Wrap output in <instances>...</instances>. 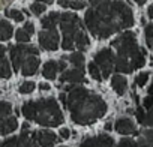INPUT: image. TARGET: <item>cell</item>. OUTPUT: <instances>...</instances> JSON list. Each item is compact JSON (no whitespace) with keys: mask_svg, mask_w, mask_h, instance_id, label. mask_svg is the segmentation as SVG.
<instances>
[{"mask_svg":"<svg viewBox=\"0 0 153 147\" xmlns=\"http://www.w3.org/2000/svg\"><path fill=\"white\" fill-rule=\"evenodd\" d=\"M90 5L84 21L89 32L98 39H107L134 26V12L123 2H90Z\"/></svg>","mask_w":153,"mask_h":147,"instance_id":"6da1fadb","label":"cell"},{"mask_svg":"<svg viewBox=\"0 0 153 147\" xmlns=\"http://www.w3.org/2000/svg\"><path fill=\"white\" fill-rule=\"evenodd\" d=\"M71 111V119L76 125H92L98 119L104 117L107 111V104L104 99L84 89V87H74L68 95V105Z\"/></svg>","mask_w":153,"mask_h":147,"instance_id":"7a4b0ae2","label":"cell"},{"mask_svg":"<svg viewBox=\"0 0 153 147\" xmlns=\"http://www.w3.org/2000/svg\"><path fill=\"white\" fill-rule=\"evenodd\" d=\"M117 48L116 57V71L120 74H131L135 69H140L146 63V51L138 47L135 33L125 32L117 39L111 42Z\"/></svg>","mask_w":153,"mask_h":147,"instance_id":"3957f363","label":"cell"},{"mask_svg":"<svg viewBox=\"0 0 153 147\" xmlns=\"http://www.w3.org/2000/svg\"><path fill=\"white\" fill-rule=\"evenodd\" d=\"M21 113L27 120L36 122L42 126H59L63 122V113L54 98L29 101L21 107Z\"/></svg>","mask_w":153,"mask_h":147,"instance_id":"277c9868","label":"cell"},{"mask_svg":"<svg viewBox=\"0 0 153 147\" xmlns=\"http://www.w3.org/2000/svg\"><path fill=\"white\" fill-rule=\"evenodd\" d=\"M60 30L63 35L62 48L63 50H74L75 48V38L83 30V21L78 15L65 12L60 18Z\"/></svg>","mask_w":153,"mask_h":147,"instance_id":"5b68a950","label":"cell"},{"mask_svg":"<svg viewBox=\"0 0 153 147\" xmlns=\"http://www.w3.org/2000/svg\"><path fill=\"white\" fill-rule=\"evenodd\" d=\"M39 51L36 47L33 45H27V44H18V45H14L11 47V51H9V56H11V62H12V66L15 71H21L24 62L32 57V56H38Z\"/></svg>","mask_w":153,"mask_h":147,"instance_id":"8992f818","label":"cell"},{"mask_svg":"<svg viewBox=\"0 0 153 147\" xmlns=\"http://www.w3.org/2000/svg\"><path fill=\"white\" fill-rule=\"evenodd\" d=\"M95 63L102 71L104 78H108V75H111L113 69H116V57H114L113 51L108 48H104L95 54Z\"/></svg>","mask_w":153,"mask_h":147,"instance_id":"52a82bcc","label":"cell"},{"mask_svg":"<svg viewBox=\"0 0 153 147\" xmlns=\"http://www.w3.org/2000/svg\"><path fill=\"white\" fill-rule=\"evenodd\" d=\"M59 32L54 30H41L39 32V45L47 51H56L59 48Z\"/></svg>","mask_w":153,"mask_h":147,"instance_id":"ba28073f","label":"cell"},{"mask_svg":"<svg viewBox=\"0 0 153 147\" xmlns=\"http://www.w3.org/2000/svg\"><path fill=\"white\" fill-rule=\"evenodd\" d=\"M32 138L36 147H53L57 141V137L51 131H38L32 134Z\"/></svg>","mask_w":153,"mask_h":147,"instance_id":"9c48e42d","label":"cell"},{"mask_svg":"<svg viewBox=\"0 0 153 147\" xmlns=\"http://www.w3.org/2000/svg\"><path fill=\"white\" fill-rule=\"evenodd\" d=\"M2 147H36V144L29 134H21L20 137H12L5 140Z\"/></svg>","mask_w":153,"mask_h":147,"instance_id":"30bf717a","label":"cell"},{"mask_svg":"<svg viewBox=\"0 0 153 147\" xmlns=\"http://www.w3.org/2000/svg\"><path fill=\"white\" fill-rule=\"evenodd\" d=\"M80 147H116V143L108 135H99V137H92V138L83 140Z\"/></svg>","mask_w":153,"mask_h":147,"instance_id":"8fae6325","label":"cell"},{"mask_svg":"<svg viewBox=\"0 0 153 147\" xmlns=\"http://www.w3.org/2000/svg\"><path fill=\"white\" fill-rule=\"evenodd\" d=\"M60 83H71V84H78V83H86L84 80V71L83 69H71L63 72V75L60 77Z\"/></svg>","mask_w":153,"mask_h":147,"instance_id":"7c38bea8","label":"cell"},{"mask_svg":"<svg viewBox=\"0 0 153 147\" xmlns=\"http://www.w3.org/2000/svg\"><path fill=\"white\" fill-rule=\"evenodd\" d=\"M114 129L122 134V135H129V134H138L137 129H135V125L132 123L131 119H126V117H122V119H117L116 125H114Z\"/></svg>","mask_w":153,"mask_h":147,"instance_id":"4fadbf2b","label":"cell"},{"mask_svg":"<svg viewBox=\"0 0 153 147\" xmlns=\"http://www.w3.org/2000/svg\"><path fill=\"white\" fill-rule=\"evenodd\" d=\"M39 63H41V60H39V57L38 56H32V57H29L26 62H24V65H23V68H21V74L23 75H33V74H36V71H38V68H39Z\"/></svg>","mask_w":153,"mask_h":147,"instance_id":"5bb4252c","label":"cell"},{"mask_svg":"<svg viewBox=\"0 0 153 147\" xmlns=\"http://www.w3.org/2000/svg\"><path fill=\"white\" fill-rule=\"evenodd\" d=\"M60 18H62V14L59 12H51L48 17H44L41 20V24L44 27V30H54L57 24H60Z\"/></svg>","mask_w":153,"mask_h":147,"instance_id":"9a60e30c","label":"cell"},{"mask_svg":"<svg viewBox=\"0 0 153 147\" xmlns=\"http://www.w3.org/2000/svg\"><path fill=\"white\" fill-rule=\"evenodd\" d=\"M57 72H59V63L54 60H50L44 65L42 68V75L47 80H56L57 78Z\"/></svg>","mask_w":153,"mask_h":147,"instance_id":"2e32d148","label":"cell"},{"mask_svg":"<svg viewBox=\"0 0 153 147\" xmlns=\"http://www.w3.org/2000/svg\"><path fill=\"white\" fill-rule=\"evenodd\" d=\"M111 86H113V89L117 95H123L128 89V81L123 75H114L113 80H111Z\"/></svg>","mask_w":153,"mask_h":147,"instance_id":"e0dca14e","label":"cell"},{"mask_svg":"<svg viewBox=\"0 0 153 147\" xmlns=\"http://www.w3.org/2000/svg\"><path fill=\"white\" fill-rule=\"evenodd\" d=\"M18 128V122H17V117H8V119H3L2 120V134L3 135H8V134H12L15 129Z\"/></svg>","mask_w":153,"mask_h":147,"instance_id":"ac0fdd59","label":"cell"},{"mask_svg":"<svg viewBox=\"0 0 153 147\" xmlns=\"http://www.w3.org/2000/svg\"><path fill=\"white\" fill-rule=\"evenodd\" d=\"M12 26L6 21V20H2L0 21V38H2V41H8L12 38Z\"/></svg>","mask_w":153,"mask_h":147,"instance_id":"d6986e66","label":"cell"},{"mask_svg":"<svg viewBox=\"0 0 153 147\" xmlns=\"http://www.w3.org/2000/svg\"><path fill=\"white\" fill-rule=\"evenodd\" d=\"M89 45H90L89 36L86 35L84 30H81L78 35H76V38H75V48H78V50L81 51V50H86Z\"/></svg>","mask_w":153,"mask_h":147,"instance_id":"ffe728a7","label":"cell"},{"mask_svg":"<svg viewBox=\"0 0 153 147\" xmlns=\"http://www.w3.org/2000/svg\"><path fill=\"white\" fill-rule=\"evenodd\" d=\"M68 60H69L76 69H83V66H84V56H83V53H80V51H75V53H72L71 56H68Z\"/></svg>","mask_w":153,"mask_h":147,"instance_id":"44dd1931","label":"cell"},{"mask_svg":"<svg viewBox=\"0 0 153 147\" xmlns=\"http://www.w3.org/2000/svg\"><path fill=\"white\" fill-rule=\"evenodd\" d=\"M0 75H2V78H9L12 75L11 65H9V62L5 56L2 57V63H0Z\"/></svg>","mask_w":153,"mask_h":147,"instance_id":"7402d4cb","label":"cell"},{"mask_svg":"<svg viewBox=\"0 0 153 147\" xmlns=\"http://www.w3.org/2000/svg\"><path fill=\"white\" fill-rule=\"evenodd\" d=\"M59 5H60L62 8H72V9H76V11H78V9H84L87 3L78 2V0H75V2H69V0H60Z\"/></svg>","mask_w":153,"mask_h":147,"instance_id":"603a6c76","label":"cell"},{"mask_svg":"<svg viewBox=\"0 0 153 147\" xmlns=\"http://www.w3.org/2000/svg\"><path fill=\"white\" fill-rule=\"evenodd\" d=\"M89 74L92 75V78L93 80H96V81H102V72H101V69H99V66L95 63V62H92V63H89Z\"/></svg>","mask_w":153,"mask_h":147,"instance_id":"cb8c5ba5","label":"cell"},{"mask_svg":"<svg viewBox=\"0 0 153 147\" xmlns=\"http://www.w3.org/2000/svg\"><path fill=\"white\" fill-rule=\"evenodd\" d=\"M35 87H36V84H35L33 81H24V83L20 84L18 90H20V93H23V95H29V93H32V92L35 90Z\"/></svg>","mask_w":153,"mask_h":147,"instance_id":"d4e9b609","label":"cell"},{"mask_svg":"<svg viewBox=\"0 0 153 147\" xmlns=\"http://www.w3.org/2000/svg\"><path fill=\"white\" fill-rule=\"evenodd\" d=\"M6 14H8L9 18H12L17 23H21L24 20V12H21L18 9H6Z\"/></svg>","mask_w":153,"mask_h":147,"instance_id":"484cf974","label":"cell"},{"mask_svg":"<svg viewBox=\"0 0 153 147\" xmlns=\"http://www.w3.org/2000/svg\"><path fill=\"white\" fill-rule=\"evenodd\" d=\"M11 111H12V105L8 104V102H5V101H2V104H0V117H2V120L3 119H8V116H9Z\"/></svg>","mask_w":153,"mask_h":147,"instance_id":"4316f807","label":"cell"},{"mask_svg":"<svg viewBox=\"0 0 153 147\" xmlns=\"http://www.w3.org/2000/svg\"><path fill=\"white\" fill-rule=\"evenodd\" d=\"M15 38H17V41L20 42V44H26V42H29V39H30V35L24 30V29H20V30H17V33H15Z\"/></svg>","mask_w":153,"mask_h":147,"instance_id":"83f0119b","label":"cell"},{"mask_svg":"<svg viewBox=\"0 0 153 147\" xmlns=\"http://www.w3.org/2000/svg\"><path fill=\"white\" fill-rule=\"evenodd\" d=\"M45 9H47V6H45L44 3H41V2H35V3H32V6H30V11H32L35 15H41L42 12H45Z\"/></svg>","mask_w":153,"mask_h":147,"instance_id":"f1b7e54d","label":"cell"},{"mask_svg":"<svg viewBox=\"0 0 153 147\" xmlns=\"http://www.w3.org/2000/svg\"><path fill=\"white\" fill-rule=\"evenodd\" d=\"M144 32H146V42L149 47H152V44H153V24H147Z\"/></svg>","mask_w":153,"mask_h":147,"instance_id":"f546056e","label":"cell"},{"mask_svg":"<svg viewBox=\"0 0 153 147\" xmlns=\"http://www.w3.org/2000/svg\"><path fill=\"white\" fill-rule=\"evenodd\" d=\"M135 116H137V119H138V122H140L141 125H146V123H147V113L144 111V108L138 107L137 111H135Z\"/></svg>","mask_w":153,"mask_h":147,"instance_id":"4dcf8cb0","label":"cell"},{"mask_svg":"<svg viewBox=\"0 0 153 147\" xmlns=\"http://www.w3.org/2000/svg\"><path fill=\"white\" fill-rule=\"evenodd\" d=\"M149 75H150L149 72H143V74H140V75H137V78H135V84L140 86V87H144V84H146L147 80H149Z\"/></svg>","mask_w":153,"mask_h":147,"instance_id":"1f68e13d","label":"cell"},{"mask_svg":"<svg viewBox=\"0 0 153 147\" xmlns=\"http://www.w3.org/2000/svg\"><path fill=\"white\" fill-rule=\"evenodd\" d=\"M117 147H140V146H138L137 141H134V140H131V138H123V140L119 143Z\"/></svg>","mask_w":153,"mask_h":147,"instance_id":"d6a6232c","label":"cell"},{"mask_svg":"<svg viewBox=\"0 0 153 147\" xmlns=\"http://www.w3.org/2000/svg\"><path fill=\"white\" fill-rule=\"evenodd\" d=\"M144 108L146 110H153V96H147L146 99H144Z\"/></svg>","mask_w":153,"mask_h":147,"instance_id":"836d02e7","label":"cell"},{"mask_svg":"<svg viewBox=\"0 0 153 147\" xmlns=\"http://www.w3.org/2000/svg\"><path fill=\"white\" fill-rule=\"evenodd\" d=\"M24 30L32 36V35L35 33V26H33V23H32V21H27V23L24 24Z\"/></svg>","mask_w":153,"mask_h":147,"instance_id":"e575fe53","label":"cell"},{"mask_svg":"<svg viewBox=\"0 0 153 147\" xmlns=\"http://www.w3.org/2000/svg\"><path fill=\"white\" fill-rule=\"evenodd\" d=\"M69 135H71V131H69L68 128H62V129H60V137H62L63 140H68Z\"/></svg>","mask_w":153,"mask_h":147,"instance_id":"d590c367","label":"cell"},{"mask_svg":"<svg viewBox=\"0 0 153 147\" xmlns=\"http://www.w3.org/2000/svg\"><path fill=\"white\" fill-rule=\"evenodd\" d=\"M146 125L153 126V110H150V111L147 113V123H146Z\"/></svg>","mask_w":153,"mask_h":147,"instance_id":"8d00e7d4","label":"cell"},{"mask_svg":"<svg viewBox=\"0 0 153 147\" xmlns=\"http://www.w3.org/2000/svg\"><path fill=\"white\" fill-rule=\"evenodd\" d=\"M39 89H41V90H50L51 86H50L48 83H41V84H39Z\"/></svg>","mask_w":153,"mask_h":147,"instance_id":"74e56055","label":"cell"},{"mask_svg":"<svg viewBox=\"0 0 153 147\" xmlns=\"http://www.w3.org/2000/svg\"><path fill=\"white\" fill-rule=\"evenodd\" d=\"M66 65H68V63H65L63 60L59 62V71H65V69H66ZM65 72H66V71H65Z\"/></svg>","mask_w":153,"mask_h":147,"instance_id":"f35d334b","label":"cell"},{"mask_svg":"<svg viewBox=\"0 0 153 147\" xmlns=\"http://www.w3.org/2000/svg\"><path fill=\"white\" fill-rule=\"evenodd\" d=\"M149 17H150V20H153V5L149 6Z\"/></svg>","mask_w":153,"mask_h":147,"instance_id":"ab89813d","label":"cell"},{"mask_svg":"<svg viewBox=\"0 0 153 147\" xmlns=\"http://www.w3.org/2000/svg\"><path fill=\"white\" fill-rule=\"evenodd\" d=\"M104 129H105V131H111V129H113V125H111V123H105Z\"/></svg>","mask_w":153,"mask_h":147,"instance_id":"60d3db41","label":"cell"},{"mask_svg":"<svg viewBox=\"0 0 153 147\" xmlns=\"http://www.w3.org/2000/svg\"><path fill=\"white\" fill-rule=\"evenodd\" d=\"M149 95L153 96V81H152V84H150V87H149Z\"/></svg>","mask_w":153,"mask_h":147,"instance_id":"b9f144b4","label":"cell"},{"mask_svg":"<svg viewBox=\"0 0 153 147\" xmlns=\"http://www.w3.org/2000/svg\"><path fill=\"white\" fill-rule=\"evenodd\" d=\"M146 3V0H137V5H140V6H143Z\"/></svg>","mask_w":153,"mask_h":147,"instance_id":"7bdbcfd3","label":"cell"},{"mask_svg":"<svg viewBox=\"0 0 153 147\" xmlns=\"http://www.w3.org/2000/svg\"><path fill=\"white\" fill-rule=\"evenodd\" d=\"M149 147H153V143H152V144H150V146H149Z\"/></svg>","mask_w":153,"mask_h":147,"instance_id":"ee69618b","label":"cell"},{"mask_svg":"<svg viewBox=\"0 0 153 147\" xmlns=\"http://www.w3.org/2000/svg\"><path fill=\"white\" fill-rule=\"evenodd\" d=\"M60 147H66V146H60Z\"/></svg>","mask_w":153,"mask_h":147,"instance_id":"f6af8a7d","label":"cell"},{"mask_svg":"<svg viewBox=\"0 0 153 147\" xmlns=\"http://www.w3.org/2000/svg\"><path fill=\"white\" fill-rule=\"evenodd\" d=\"M152 48H153V44H152Z\"/></svg>","mask_w":153,"mask_h":147,"instance_id":"bcb514c9","label":"cell"}]
</instances>
